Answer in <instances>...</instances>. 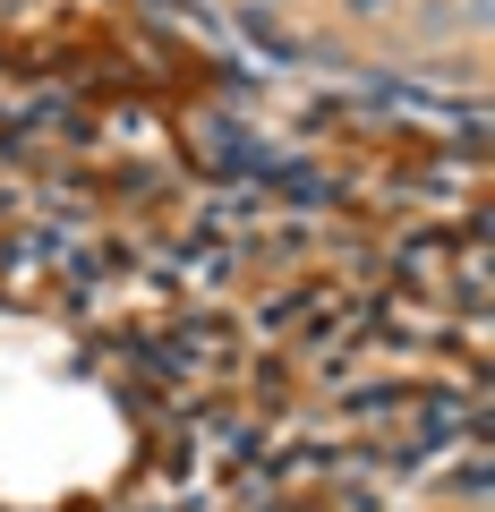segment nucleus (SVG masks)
<instances>
[{
	"mask_svg": "<svg viewBox=\"0 0 495 512\" xmlns=\"http://www.w3.org/2000/svg\"><path fill=\"white\" fill-rule=\"evenodd\" d=\"M350 9H385V0H350Z\"/></svg>",
	"mask_w": 495,
	"mask_h": 512,
	"instance_id": "1",
	"label": "nucleus"
}]
</instances>
